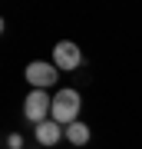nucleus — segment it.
<instances>
[{
	"label": "nucleus",
	"instance_id": "nucleus-3",
	"mask_svg": "<svg viewBox=\"0 0 142 149\" xmlns=\"http://www.w3.org/2000/svg\"><path fill=\"white\" fill-rule=\"evenodd\" d=\"M60 80V70L53 66V60H33L30 66H26V83L33 86V90H50V86H56Z\"/></svg>",
	"mask_w": 142,
	"mask_h": 149
},
{
	"label": "nucleus",
	"instance_id": "nucleus-2",
	"mask_svg": "<svg viewBox=\"0 0 142 149\" xmlns=\"http://www.w3.org/2000/svg\"><path fill=\"white\" fill-rule=\"evenodd\" d=\"M23 116L33 123V126H40V123H46L53 116V96L46 90H30L23 100Z\"/></svg>",
	"mask_w": 142,
	"mask_h": 149
},
{
	"label": "nucleus",
	"instance_id": "nucleus-1",
	"mask_svg": "<svg viewBox=\"0 0 142 149\" xmlns=\"http://www.w3.org/2000/svg\"><path fill=\"white\" fill-rule=\"evenodd\" d=\"M79 106H83V100H79L76 90H56L53 93V116L60 126H69V123L79 119Z\"/></svg>",
	"mask_w": 142,
	"mask_h": 149
},
{
	"label": "nucleus",
	"instance_id": "nucleus-7",
	"mask_svg": "<svg viewBox=\"0 0 142 149\" xmlns=\"http://www.w3.org/2000/svg\"><path fill=\"white\" fill-rule=\"evenodd\" d=\"M7 149H23V136L20 133H10V136H7Z\"/></svg>",
	"mask_w": 142,
	"mask_h": 149
},
{
	"label": "nucleus",
	"instance_id": "nucleus-4",
	"mask_svg": "<svg viewBox=\"0 0 142 149\" xmlns=\"http://www.w3.org/2000/svg\"><path fill=\"white\" fill-rule=\"evenodd\" d=\"M79 63H83V50H79L73 40H60L56 47H53V66L56 70H69V73H73Z\"/></svg>",
	"mask_w": 142,
	"mask_h": 149
},
{
	"label": "nucleus",
	"instance_id": "nucleus-6",
	"mask_svg": "<svg viewBox=\"0 0 142 149\" xmlns=\"http://www.w3.org/2000/svg\"><path fill=\"white\" fill-rule=\"evenodd\" d=\"M89 136H93V129L86 126L83 119H76V123H69V126H66V139H69V146H73V149L86 146V143H89Z\"/></svg>",
	"mask_w": 142,
	"mask_h": 149
},
{
	"label": "nucleus",
	"instance_id": "nucleus-5",
	"mask_svg": "<svg viewBox=\"0 0 142 149\" xmlns=\"http://www.w3.org/2000/svg\"><path fill=\"white\" fill-rule=\"evenodd\" d=\"M33 133H37V143L43 149H50V146H56L60 139H66V126H60L56 119H46V123H40Z\"/></svg>",
	"mask_w": 142,
	"mask_h": 149
}]
</instances>
